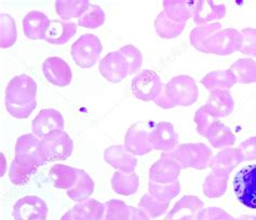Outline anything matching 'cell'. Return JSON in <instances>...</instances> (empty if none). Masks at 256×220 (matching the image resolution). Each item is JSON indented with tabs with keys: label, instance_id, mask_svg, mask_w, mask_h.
Here are the masks:
<instances>
[{
	"label": "cell",
	"instance_id": "44dd1931",
	"mask_svg": "<svg viewBox=\"0 0 256 220\" xmlns=\"http://www.w3.org/2000/svg\"><path fill=\"white\" fill-rule=\"evenodd\" d=\"M23 30L24 35L32 40H39L46 37L51 21L44 12L30 11L23 18Z\"/></svg>",
	"mask_w": 256,
	"mask_h": 220
},
{
	"label": "cell",
	"instance_id": "484cf974",
	"mask_svg": "<svg viewBox=\"0 0 256 220\" xmlns=\"http://www.w3.org/2000/svg\"><path fill=\"white\" fill-rule=\"evenodd\" d=\"M206 138L213 148L225 149L230 148L236 143V136L227 125L222 123L220 120L215 122L206 133Z\"/></svg>",
	"mask_w": 256,
	"mask_h": 220
},
{
	"label": "cell",
	"instance_id": "d6986e66",
	"mask_svg": "<svg viewBox=\"0 0 256 220\" xmlns=\"http://www.w3.org/2000/svg\"><path fill=\"white\" fill-rule=\"evenodd\" d=\"M244 156L238 148H225L222 149L218 155H215L210 161L211 170L215 174L229 176V174L244 162Z\"/></svg>",
	"mask_w": 256,
	"mask_h": 220
},
{
	"label": "cell",
	"instance_id": "4fadbf2b",
	"mask_svg": "<svg viewBox=\"0 0 256 220\" xmlns=\"http://www.w3.org/2000/svg\"><path fill=\"white\" fill-rule=\"evenodd\" d=\"M180 137L174 130V126L170 122H159L156 123L150 131V143L152 149L171 152L178 146Z\"/></svg>",
	"mask_w": 256,
	"mask_h": 220
},
{
	"label": "cell",
	"instance_id": "1f68e13d",
	"mask_svg": "<svg viewBox=\"0 0 256 220\" xmlns=\"http://www.w3.org/2000/svg\"><path fill=\"white\" fill-rule=\"evenodd\" d=\"M91 5L88 0H58L56 1V10L58 15L62 19L79 18Z\"/></svg>",
	"mask_w": 256,
	"mask_h": 220
},
{
	"label": "cell",
	"instance_id": "ba28073f",
	"mask_svg": "<svg viewBox=\"0 0 256 220\" xmlns=\"http://www.w3.org/2000/svg\"><path fill=\"white\" fill-rule=\"evenodd\" d=\"M164 83L156 72L150 69H145L132 79L131 90L133 95L140 101L150 102L156 101L162 91Z\"/></svg>",
	"mask_w": 256,
	"mask_h": 220
},
{
	"label": "cell",
	"instance_id": "ac0fdd59",
	"mask_svg": "<svg viewBox=\"0 0 256 220\" xmlns=\"http://www.w3.org/2000/svg\"><path fill=\"white\" fill-rule=\"evenodd\" d=\"M182 168L175 160L161 156L150 170V181L157 184H172L178 181Z\"/></svg>",
	"mask_w": 256,
	"mask_h": 220
},
{
	"label": "cell",
	"instance_id": "c3c4849f",
	"mask_svg": "<svg viewBox=\"0 0 256 220\" xmlns=\"http://www.w3.org/2000/svg\"><path fill=\"white\" fill-rule=\"evenodd\" d=\"M150 218L148 217L145 212H143L140 209H136L131 206V217L130 220H150Z\"/></svg>",
	"mask_w": 256,
	"mask_h": 220
},
{
	"label": "cell",
	"instance_id": "7c38bea8",
	"mask_svg": "<svg viewBox=\"0 0 256 220\" xmlns=\"http://www.w3.org/2000/svg\"><path fill=\"white\" fill-rule=\"evenodd\" d=\"M32 134L38 138H44L56 131H64V118L60 111L46 108L40 110L32 122Z\"/></svg>",
	"mask_w": 256,
	"mask_h": 220
},
{
	"label": "cell",
	"instance_id": "7dc6e473",
	"mask_svg": "<svg viewBox=\"0 0 256 220\" xmlns=\"http://www.w3.org/2000/svg\"><path fill=\"white\" fill-rule=\"evenodd\" d=\"M238 149L244 156V161H254L256 160V136L250 137L242 142Z\"/></svg>",
	"mask_w": 256,
	"mask_h": 220
},
{
	"label": "cell",
	"instance_id": "7a4b0ae2",
	"mask_svg": "<svg viewBox=\"0 0 256 220\" xmlns=\"http://www.w3.org/2000/svg\"><path fill=\"white\" fill-rule=\"evenodd\" d=\"M161 156L175 160L182 170L206 169L212 159V151L208 147L201 143L180 144L171 152H164Z\"/></svg>",
	"mask_w": 256,
	"mask_h": 220
},
{
	"label": "cell",
	"instance_id": "6da1fadb",
	"mask_svg": "<svg viewBox=\"0 0 256 220\" xmlns=\"http://www.w3.org/2000/svg\"><path fill=\"white\" fill-rule=\"evenodd\" d=\"M198 86L196 81L185 75L173 77L164 84L162 91L154 104L164 109H171L176 106H190L198 99Z\"/></svg>",
	"mask_w": 256,
	"mask_h": 220
},
{
	"label": "cell",
	"instance_id": "7402d4cb",
	"mask_svg": "<svg viewBox=\"0 0 256 220\" xmlns=\"http://www.w3.org/2000/svg\"><path fill=\"white\" fill-rule=\"evenodd\" d=\"M226 15L225 4H218L212 0H198L194 11V24L206 25L215 19H220Z\"/></svg>",
	"mask_w": 256,
	"mask_h": 220
},
{
	"label": "cell",
	"instance_id": "52a82bcc",
	"mask_svg": "<svg viewBox=\"0 0 256 220\" xmlns=\"http://www.w3.org/2000/svg\"><path fill=\"white\" fill-rule=\"evenodd\" d=\"M241 31L234 28L220 29L208 40L204 44L206 53L216 55H229L239 51L242 45Z\"/></svg>",
	"mask_w": 256,
	"mask_h": 220
},
{
	"label": "cell",
	"instance_id": "4316f807",
	"mask_svg": "<svg viewBox=\"0 0 256 220\" xmlns=\"http://www.w3.org/2000/svg\"><path fill=\"white\" fill-rule=\"evenodd\" d=\"M104 212L105 205L94 199L78 202L72 209V217L76 220H100L104 216Z\"/></svg>",
	"mask_w": 256,
	"mask_h": 220
},
{
	"label": "cell",
	"instance_id": "5b68a950",
	"mask_svg": "<svg viewBox=\"0 0 256 220\" xmlns=\"http://www.w3.org/2000/svg\"><path fill=\"white\" fill-rule=\"evenodd\" d=\"M103 50L100 40L93 34H86L72 45V56L82 68H90L96 65Z\"/></svg>",
	"mask_w": 256,
	"mask_h": 220
},
{
	"label": "cell",
	"instance_id": "4dcf8cb0",
	"mask_svg": "<svg viewBox=\"0 0 256 220\" xmlns=\"http://www.w3.org/2000/svg\"><path fill=\"white\" fill-rule=\"evenodd\" d=\"M186 23L175 22L161 11L154 19V29L159 37L164 39H173L183 32Z\"/></svg>",
	"mask_w": 256,
	"mask_h": 220
},
{
	"label": "cell",
	"instance_id": "9c48e42d",
	"mask_svg": "<svg viewBox=\"0 0 256 220\" xmlns=\"http://www.w3.org/2000/svg\"><path fill=\"white\" fill-rule=\"evenodd\" d=\"M150 122L140 121L132 124L124 136L126 149L133 156H145L152 151L150 143V134L152 129Z\"/></svg>",
	"mask_w": 256,
	"mask_h": 220
},
{
	"label": "cell",
	"instance_id": "d590c367",
	"mask_svg": "<svg viewBox=\"0 0 256 220\" xmlns=\"http://www.w3.org/2000/svg\"><path fill=\"white\" fill-rule=\"evenodd\" d=\"M18 38L16 25L13 17L6 13L0 14V46L8 49L16 43Z\"/></svg>",
	"mask_w": 256,
	"mask_h": 220
},
{
	"label": "cell",
	"instance_id": "d4e9b609",
	"mask_svg": "<svg viewBox=\"0 0 256 220\" xmlns=\"http://www.w3.org/2000/svg\"><path fill=\"white\" fill-rule=\"evenodd\" d=\"M49 178L56 188L68 190L77 183L78 170L68 165L56 164L49 171Z\"/></svg>",
	"mask_w": 256,
	"mask_h": 220
},
{
	"label": "cell",
	"instance_id": "3957f363",
	"mask_svg": "<svg viewBox=\"0 0 256 220\" xmlns=\"http://www.w3.org/2000/svg\"><path fill=\"white\" fill-rule=\"evenodd\" d=\"M40 150L46 162L64 161L74 150L70 136L64 131H56L40 139Z\"/></svg>",
	"mask_w": 256,
	"mask_h": 220
},
{
	"label": "cell",
	"instance_id": "8fae6325",
	"mask_svg": "<svg viewBox=\"0 0 256 220\" xmlns=\"http://www.w3.org/2000/svg\"><path fill=\"white\" fill-rule=\"evenodd\" d=\"M14 220H46L48 206L42 199L36 196H26L20 199L13 206Z\"/></svg>",
	"mask_w": 256,
	"mask_h": 220
},
{
	"label": "cell",
	"instance_id": "b9f144b4",
	"mask_svg": "<svg viewBox=\"0 0 256 220\" xmlns=\"http://www.w3.org/2000/svg\"><path fill=\"white\" fill-rule=\"evenodd\" d=\"M119 52L120 54L124 57L128 66H129V75H133V73L138 71L143 63V56L142 53H140V51L136 46L128 44L122 46V48L119 50Z\"/></svg>",
	"mask_w": 256,
	"mask_h": 220
},
{
	"label": "cell",
	"instance_id": "f546056e",
	"mask_svg": "<svg viewBox=\"0 0 256 220\" xmlns=\"http://www.w3.org/2000/svg\"><path fill=\"white\" fill-rule=\"evenodd\" d=\"M78 170L77 183L70 189L66 190V195L75 202H82L89 199L94 191V182L86 172Z\"/></svg>",
	"mask_w": 256,
	"mask_h": 220
},
{
	"label": "cell",
	"instance_id": "8992f818",
	"mask_svg": "<svg viewBox=\"0 0 256 220\" xmlns=\"http://www.w3.org/2000/svg\"><path fill=\"white\" fill-rule=\"evenodd\" d=\"M234 190L242 205L256 210V164L248 165L236 174Z\"/></svg>",
	"mask_w": 256,
	"mask_h": 220
},
{
	"label": "cell",
	"instance_id": "8d00e7d4",
	"mask_svg": "<svg viewBox=\"0 0 256 220\" xmlns=\"http://www.w3.org/2000/svg\"><path fill=\"white\" fill-rule=\"evenodd\" d=\"M148 190H150V195L157 200L162 202H170L180 192V184L178 181L172 184H157L150 181Z\"/></svg>",
	"mask_w": 256,
	"mask_h": 220
},
{
	"label": "cell",
	"instance_id": "ee69618b",
	"mask_svg": "<svg viewBox=\"0 0 256 220\" xmlns=\"http://www.w3.org/2000/svg\"><path fill=\"white\" fill-rule=\"evenodd\" d=\"M242 45L240 52L248 56H256V28H244L241 30Z\"/></svg>",
	"mask_w": 256,
	"mask_h": 220
},
{
	"label": "cell",
	"instance_id": "2e32d148",
	"mask_svg": "<svg viewBox=\"0 0 256 220\" xmlns=\"http://www.w3.org/2000/svg\"><path fill=\"white\" fill-rule=\"evenodd\" d=\"M42 71L46 79L53 85L63 88L72 82V69L70 65L60 57L52 56L46 58L42 65Z\"/></svg>",
	"mask_w": 256,
	"mask_h": 220
},
{
	"label": "cell",
	"instance_id": "30bf717a",
	"mask_svg": "<svg viewBox=\"0 0 256 220\" xmlns=\"http://www.w3.org/2000/svg\"><path fill=\"white\" fill-rule=\"evenodd\" d=\"M14 159L18 162L39 168L46 163L40 150V138L34 134L20 136L16 144Z\"/></svg>",
	"mask_w": 256,
	"mask_h": 220
},
{
	"label": "cell",
	"instance_id": "74e56055",
	"mask_svg": "<svg viewBox=\"0 0 256 220\" xmlns=\"http://www.w3.org/2000/svg\"><path fill=\"white\" fill-rule=\"evenodd\" d=\"M105 212L100 220H130L131 206L121 200H110L104 203Z\"/></svg>",
	"mask_w": 256,
	"mask_h": 220
},
{
	"label": "cell",
	"instance_id": "681fc988",
	"mask_svg": "<svg viewBox=\"0 0 256 220\" xmlns=\"http://www.w3.org/2000/svg\"><path fill=\"white\" fill-rule=\"evenodd\" d=\"M60 220H76V219L72 217V213L70 210V211L65 213V214L62 216V218H60Z\"/></svg>",
	"mask_w": 256,
	"mask_h": 220
},
{
	"label": "cell",
	"instance_id": "603a6c76",
	"mask_svg": "<svg viewBox=\"0 0 256 220\" xmlns=\"http://www.w3.org/2000/svg\"><path fill=\"white\" fill-rule=\"evenodd\" d=\"M77 25L72 22L51 21V25L46 31L44 40L51 44H64L75 36Z\"/></svg>",
	"mask_w": 256,
	"mask_h": 220
},
{
	"label": "cell",
	"instance_id": "277c9868",
	"mask_svg": "<svg viewBox=\"0 0 256 220\" xmlns=\"http://www.w3.org/2000/svg\"><path fill=\"white\" fill-rule=\"evenodd\" d=\"M37 83L28 75L12 78L6 89V103L14 106H28L36 101Z\"/></svg>",
	"mask_w": 256,
	"mask_h": 220
},
{
	"label": "cell",
	"instance_id": "836d02e7",
	"mask_svg": "<svg viewBox=\"0 0 256 220\" xmlns=\"http://www.w3.org/2000/svg\"><path fill=\"white\" fill-rule=\"evenodd\" d=\"M222 29V25L220 23H210L206 25H199L197 27H194L190 35V43L194 49L206 53L204 44L210 39L215 32H218Z\"/></svg>",
	"mask_w": 256,
	"mask_h": 220
},
{
	"label": "cell",
	"instance_id": "f1b7e54d",
	"mask_svg": "<svg viewBox=\"0 0 256 220\" xmlns=\"http://www.w3.org/2000/svg\"><path fill=\"white\" fill-rule=\"evenodd\" d=\"M112 190L118 195L129 197L138 192L140 178L136 172L126 174V173L116 171L112 178Z\"/></svg>",
	"mask_w": 256,
	"mask_h": 220
},
{
	"label": "cell",
	"instance_id": "5bb4252c",
	"mask_svg": "<svg viewBox=\"0 0 256 220\" xmlns=\"http://www.w3.org/2000/svg\"><path fill=\"white\" fill-rule=\"evenodd\" d=\"M98 70L110 82L118 83L129 75V66L119 51H114L100 59Z\"/></svg>",
	"mask_w": 256,
	"mask_h": 220
},
{
	"label": "cell",
	"instance_id": "7bdbcfd3",
	"mask_svg": "<svg viewBox=\"0 0 256 220\" xmlns=\"http://www.w3.org/2000/svg\"><path fill=\"white\" fill-rule=\"evenodd\" d=\"M220 119L215 118L212 113H210L206 106H201V107L196 111L194 113V121L197 125V132L201 136L206 137V133L208 132V130L211 129V126L218 121Z\"/></svg>",
	"mask_w": 256,
	"mask_h": 220
},
{
	"label": "cell",
	"instance_id": "60d3db41",
	"mask_svg": "<svg viewBox=\"0 0 256 220\" xmlns=\"http://www.w3.org/2000/svg\"><path fill=\"white\" fill-rule=\"evenodd\" d=\"M105 23V13L100 5L91 4L84 14L78 18V25L86 28H98Z\"/></svg>",
	"mask_w": 256,
	"mask_h": 220
},
{
	"label": "cell",
	"instance_id": "9a60e30c",
	"mask_svg": "<svg viewBox=\"0 0 256 220\" xmlns=\"http://www.w3.org/2000/svg\"><path fill=\"white\" fill-rule=\"evenodd\" d=\"M204 203L198 197L184 196L175 203L164 220H199Z\"/></svg>",
	"mask_w": 256,
	"mask_h": 220
},
{
	"label": "cell",
	"instance_id": "e0dca14e",
	"mask_svg": "<svg viewBox=\"0 0 256 220\" xmlns=\"http://www.w3.org/2000/svg\"><path fill=\"white\" fill-rule=\"evenodd\" d=\"M104 160L114 169L126 174L136 172L138 160L136 156L126 149L124 146H110L104 151Z\"/></svg>",
	"mask_w": 256,
	"mask_h": 220
},
{
	"label": "cell",
	"instance_id": "83f0119b",
	"mask_svg": "<svg viewBox=\"0 0 256 220\" xmlns=\"http://www.w3.org/2000/svg\"><path fill=\"white\" fill-rule=\"evenodd\" d=\"M237 83V79L230 69L214 70L201 79V84L208 91L229 90Z\"/></svg>",
	"mask_w": 256,
	"mask_h": 220
},
{
	"label": "cell",
	"instance_id": "bcb514c9",
	"mask_svg": "<svg viewBox=\"0 0 256 220\" xmlns=\"http://www.w3.org/2000/svg\"><path fill=\"white\" fill-rule=\"evenodd\" d=\"M36 106H37V102H34L32 104L28 106H14V105L6 103V111H8L12 117H14L16 119L28 118L32 115V112L35 110Z\"/></svg>",
	"mask_w": 256,
	"mask_h": 220
},
{
	"label": "cell",
	"instance_id": "f35d334b",
	"mask_svg": "<svg viewBox=\"0 0 256 220\" xmlns=\"http://www.w3.org/2000/svg\"><path fill=\"white\" fill-rule=\"evenodd\" d=\"M169 202H162L154 198L150 193L144 195L140 200L138 209L145 212L150 218H158L169 209Z\"/></svg>",
	"mask_w": 256,
	"mask_h": 220
},
{
	"label": "cell",
	"instance_id": "ab89813d",
	"mask_svg": "<svg viewBox=\"0 0 256 220\" xmlns=\"http://www.w3.org/2000/svg\"><path fill=\"white\" fill-rule=\"evenodd\" d=\"M37 169L36 166L25 165L13 159L9 170V178L16 186H23L28 183L30 177L37 172Z\"/></svg>",
	"mask_w": 256,
	"mask_h": 220
},
{
	"label": "cell",
	"instance_id": "f907efd6",
	"mask_svg": "<svg viewBox=\"0 0 256 220\" xmlns=\"http://www.w3.org/2000/svg\"><path fill=\"white\" fill-rule=\"evenodd\" d=\"M238 220H256V215H244Z\"/></svg>",
	"mask_w": 256,
	"mask_h": 220
},
{
	"label": "cell",
	"instance_id": "f6af8a7d",
	"mask_svg": "<svg viewBox=\"0 0 256 220\" xmlns=\"http://www.w3.org/2000/svg\"><path fill=\"white\" fill-rule=\"evenodd\" d=\"M199 220H237L220 208H208L201 212Z\"/></svg>",
	"mask_w": 256,
	"mask_h": 220
},
{
	"label": "cell",
	"instance_id": "cb8c5ba5",
	"mask_svg": "<svg viewBox=\"0 0 256 220\" xmlns=\"http://www.w3.org/2000/svg\"><path fill=\"white\" fill-rule=\"evenodd\" d=\"M196 1L194 0H164V11L175 22L186 23L194 16Z\"/></svg>",
	"mask_w": 256,
	"mask_h": 220
},
{
	"label": "cell",
	"instance_id": "ffe728a7",
	"mask_svg": "<svg viewBox=\"0 0 256 220\" xmlns=\"http://www.w3.org/2000/svg\"><path fill=\"white\" fill-rule=\"evenodd\" d=\"M204 106L215 118L220 119L230 115L234 108V102L228 90H214L210 91Z\"/></svg>",
	"mask_w": 256,
	"mask_h": 220
},
{
	"label": "cell",
	"instance_id": "d6a6232c",
	"mask_svg": "<svg viewBox=\"0 0 256 220\" xmlns=\"http://www.w3.org/2000/svg\"><path fill=\"white\" fill-rule=\"evenodd\" d=\"M237 79V83H256V62L251 58H240L236 61L230 68Z\"/></svg>",
	"mask_w": 256,
	"mask_h": 220
},
{
	"label": "cell",
	"instance_id": "e575fe53",
	"mask_svg": "<svg viewBox=\"0 0 256 220\" xmlns=\"http://www.w3.org/2000/svg\"><path fill=\"white\" fill-rule=\"evenodd\" d=\"M228 176H223L215 174L211 172L206 178V181L202 186L204 196L208 199H216L225 195L227 190Z\"/></svg>",
	"mask_w": 256,
	"mask_h": 220
}]
</instances>
